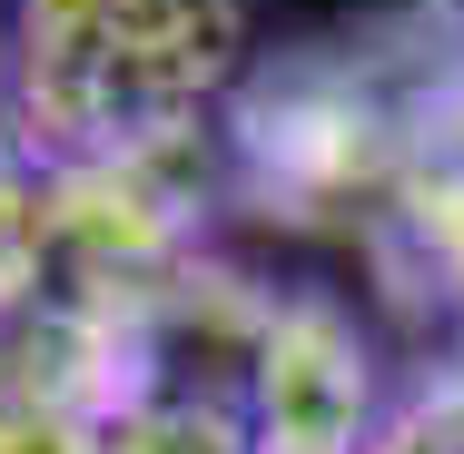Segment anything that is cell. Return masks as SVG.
Wrapping results in <instances>:
<instances>
[{
    "label": "cell",
    "instance_id": "obj_1",
    "mask_svg": "<svg viewBox=\"0 0 464 454\" xmlns=\"http://www.w3.org/2000/svg\"><path fill=\"white\" fill-rule=\"evenodd\" d=\"M247 80L237 0H20L10 10V149L30 169L149 159L218 129Z\"/></svg>",
    "mask_w": 464,
    "mask_h": 454
},
{
    "label": "cell",
    "instance_id": "obj_2",
    "mask_svg": "<svg viewBox=\"0 0 464 454\" xmlns=\"http://www.w3.org/2000/svg\"><path fill=\"white\" fill-rule=\"evenodd\" d=\"M395 159H405V109L375 30L247 60V80L218 109V179L267 227L366 237L395 198Z\"/></svg>",
    "mask_w": 464,
    "mask_h": 454
},
{
    "label": "cell",
    "instance_id": "obj_3",
    "mask_svg": "<svg viewBox=\"0 0 464 454\" xmlns=\"http://www.w3.org/2000/svg\"><path fill=\"white\" fill-rule=\"evenodd\" d=\"M50 198V296L90 306V316H139L159 306L179 276L208 267V198L218 179V129L188 149H149V159H80V169H40Z\"/></svg>",
    "mask_w": 464,
    "mask_h": 454
},
{
    "label": "cell",
    "instance_id": "obj_4",
    "mask_svg": "<svg viewBox=\"0 0 464 454\" xmlns=\"http://www.w3.org/2000/svg\"><path fill=\"white\" fill-rule=\"evenodd\" d=\"M237 425L247 454H375V365L326 296H277Z\"/></svg>",
    "mask_w": 464,
    "mask_h": 454
},
{
    "label": "cell",
    "instance_id": "obj_5",
    "mask_svg": "<svg viewBox=\"0 0 464 454\" xmlns=\"http://www.w3.org/2000/svg\"><path fill=\"white\" fill-rule=\"evenodd\" d=\"M50 306V198L20 149H0V326Z\"/></svg>",
    "mask_w": 464,
    "mask_h": 454
},
{
    "label": "cell",
    "instance_id": "obj_6",
    "mask_svg": "<svg viewBox=\"0 0 464 454\" xmlns=\"http://www.w3.org/2000/svg\"><path fill=\"white\" fill-rule=\"evenodd\" d=\"M375 454H464V356L435 365V375L375 425Z\"/></svg>",
    "mask_w": 464,
    "mask_h": 454
},
{
    "label": "cell",
    "instance_id": "obj_7",
    "mask_svg": "<svg viewBox=\"0 0 464 454\" xmlns=\"http://www.w3.org/2000/svg\"><path fill=\"white\" fill-rule=\"evenodd\" d=\"M0 129H10V50H0Z\"/></svg>",
    "mask_w": 464,
    "mask_h": 454
},
{
    "label": "cell",
    "instance_id": "obj_8",
    "mask_svg": "<svg viewBox=\"0 0 464 454\" xmlns=\"http://www.w3.org/2000/svg\"><path fill=\"white\" fill-rule=\"evenodd\" d=\"M0 435H10V395H0Z\"/></svg>",
    "mask_w": 464,
    "mask_h": 454
}]
</instances>
